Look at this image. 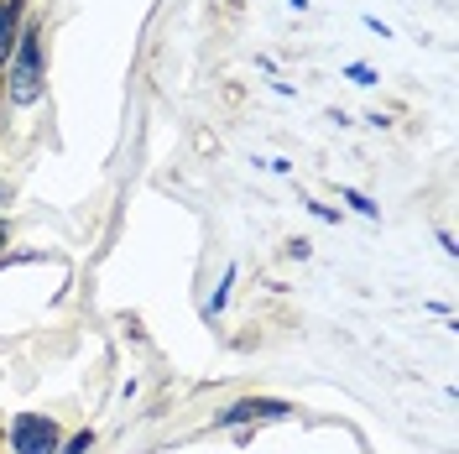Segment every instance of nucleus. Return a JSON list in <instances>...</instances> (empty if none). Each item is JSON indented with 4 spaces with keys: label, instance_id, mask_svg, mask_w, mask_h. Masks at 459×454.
I'll return each instance as SVG.
<instances>
[{
    "label": "nucleus",
    "instance_id": "nucleus-2",
    "mask_svg": "<svg viewBox=\"0 0 459 454\" xmlns=\"http://www.w3.org/2000/svg\"><path fill=\"white\" fill-rule=\"evenodd\" d=\"M11 450L16 454H57V428L42 413H22L11 423Z\"/></svg>",
    "mask_w": 459,
    "mask_h": 454
},
{
    "label": "nucleus",
    "instance_id": "nucleus-1",
    "mask_svg": "<svg viewBox=\"0 0 459 454\" xmlns=\"http://www.w3.org/2000/svg\"><path fill=\"white\" fill-rule=\"evenodd\" d=\"M5 94H11V105H37L42 100V37L31 27L22 31V48L5 68Z\"/></svg>",
    "mask_w": 459,
    "mask_h": 454
},
{
    "label": "nucleus",
    "instance_id": "nucleus-5",
    "mask_svg": "<svg viewBox=\"0 0 459 454\" xmlns=\"http://www.w3.org/2000/svg\"><path fill=\"white\" fill-rule=\"evenodd\" d=\"M344 204H355V214H366V220H376V204L366 199V194H355V188H344Z\"/></svg>",
    "mask_w": 459,
    "mask_h": 454
},
{
    "label": "nucleus",
    "instance_id": "nucleus-3",
    "mask_svg": "<svg viewBox=\"0 0 459 454\" xmlns=\"http://www.w3.org/2000/svg\"><path fill=\"white\" fill-rule=\"evenodd\" d=\"M287 413H292L287 402H272V397H251V402H235L230 413H220V428L251 423V418H287Z\"/></svg>",
    "mask_w": 459,
    "mask_h": 454
},
{
    "label": "nucleus",
    "instance_id": "nucleus-9",
    "mask_svg": "<svg viewBox=\"0 0 459 454\" xmlns=\"http://www.w3.org/2000/svg\"><path fill=\"white\" fill-rule=\"evenodd\" d=\"M0 199H5V194H0Z\"/></svg>",
    "mask_w": 459,
    "mask_h": 454
},
{
    "label": "nucleus",
    "instance_id": "nucleus-4",
    "mask_svg": "<svg viewBox=\"0 0 459 454\" xmlns=\"http://www.w3.org/2000/svg\"><path fill=\"white\" fill-rule=\"evenodd\" d=\"M16 5H22V0L0 5V68H5V53H11V37H16Z\"/></svg>",
    "mask_w": 459,
    "mask_h": 454
},
{
    "label": "nucleus",
    "instance_id": "nucleus-8",
    "mask_svg": "<svg viewBox=\"0 0 459 454\" xmlns=\"http://www.w3.org/2000/svg\"><path fill=\"white\" fill-rule=\"evenodd\" d=\"M287 5H292V11H308V0H287Z\"/></svg>",
    "mask_w": 459,
    "mask_h": 454
},
{
    "label": "nucleus",
    "instance_id": "nucleus-6",
    "mask_svg": "<svg viewBox=\"0 0 459 454\" xmlns=\"http://www.w3.org/2000/svg\"><path fill=\"white\" fill-rule=\"evenodd\" d=\"M89 444H94V433L84 428V433H74V439H68V444H57V450H63V454H84Z\"/></svg>",
    "mask_w": 459,
    "mask_h": 454
},
{
    "label": "nucleus",
    "instance_id": "nucleus-7",
    "mask_svg": "<svg viewBox=\"0 0 459 454\" xmlns=\"http://www.w3.org/2000/svg\"><path fill=\"white\" fill-rule=\"evenodd\" d=\"M344 79H355V84H376V74L366 68V63H350V68H344Z\"/></svg>",
    "mask_w": 459,
    "mask_h": 454
}]
</instances>
